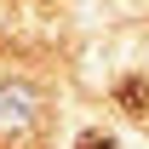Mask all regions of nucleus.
<instances>
[{
    "mask_svg": "<svg viewBox=\"0 0 149 149\" xmlns=\"http://www.w3.org/2000/svg\"><path fill=\"white\" fill-rule=\"evenodd\" d=\"M120 103H126L132 115H149V86L143 80H120Z\"/></svg>",
    "mask_w": 149,
    "mask_h": 149,
    "instance_id": "1",
    "label": "nucleus"
},
{
    "mask_svg": "<svg viewBox=\"0 0 149 149\" xmlns=\"http://www.w3.org/2000/svg\"><path fill=\"white\" fill-rule=\"evenodd\" d=\"M74 149H115V138H109V132H80Z\"/></svg>",
    "mask_w": 149,
    "mask_h": 149,
    "instance_id": "2",
    "label": "nucleus"
}]
</instances>
